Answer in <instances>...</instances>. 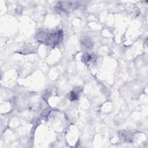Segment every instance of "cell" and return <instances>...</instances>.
Instances as JSON below:
<instances>
[{"mask_svg": "<svg viewBox=\"0 0 148 148\" xmlns=\"http://www.w3.org/2000/svg\"><path fill=\"white\" fill-rule=\"evenodd\" d=\"M36 39L40 42H43L50 46H55L62 39V32L61 31L53 32L41 31L36 35Z\"/></svg>", "mask_w": 148, "mask_h": 148, "instance_id": "obj_1", "label": "cell"}, {"mask_svg": "<svg viewBox=\"0 0 148 148\" xmlns=\"http://www.w3.org/2000/svg\"><path fill=\"white\" fill-rule=\"evenodd\" d=\"M79 3L75 1H65V2H60L56 8L64 12H69L77 8Z\"/></svg>", "mask_w": 148, "mask_h": 148, "instance_id": "obj_2", "label": "cell"}, {"mask_svg": "<svg viewBox=\"0 0 148 148\" xmlns=\"http://www.w3.org/2000/svg\"><path fill=\"white\" fill-rule=\"evenodd\" d=\"M82 43L87 48H90L92 47V43L88 39H84Z\"/></svg>", "mask_w": 148, "mask_h": 148, "instance_id": "obj_3", "label": "cell"}, {"mask_svg": "<svg viewBox=\"0 0 148 148\" xmlns=\"http://www.w3.org/2000/svg\"><path fill=\"white\" fill-rule=\"evenodd\" d=\"M77 98H78V95L75 91H71L70 92L69 97V99H71V101L76 100V99H77Z\"/></svg>", "mask_w": 148, "mask_h": 148, "instance_id": "obj_4", "label": "cell"}]
</instances>
